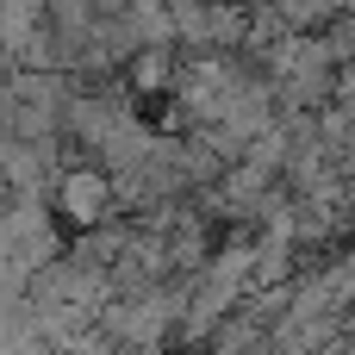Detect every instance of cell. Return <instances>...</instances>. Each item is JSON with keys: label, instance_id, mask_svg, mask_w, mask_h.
<instances>
[{"label": "cell", "instance_id": "obj_1", "mask_svg": "<svg viewBox=\"0 0 355 355\" xmlns=\"http://www.w3.org/2000/svg\"><path fill=\"white\" fill-rule=\"evenodd\" d=\"M56 206H62V212H69L81 231L106 225V212L119 206L112 175H106V168H62V181H56Z\"/></svg>", "mask_w": 355, "mask_h": 355}, {"label": "cell", "instance_id": "obj_2", "mask_svg": "<svg viewBox=\"0 0 355 355\" xmlns=\"http://www.w3.org/2000/svg\"><path fill=\"white\" fill-rule=\"evenodd\" d=\"M168 75H175V50H137L131 56V87L137 94H162Z\"/></svg>", "mask_w": 355, "mask_h": 355}, {"label": "cell", "instance_id": "obj_3", "mask_svg": "<svg viewBox=\"0 0 355 355\" xmlns=\"http://www.w3.org/2000/svg\"><path fill=\"white\" fill-rule=\"evenodd\" d=\"M12 75H19V69H12V56L0 50V100H6V87H12Z\"/></svg>", "mask_w": 355, "mask_h": 355}]
</instances>
